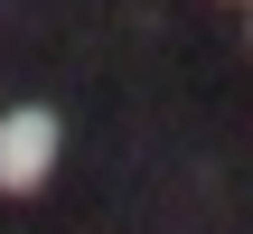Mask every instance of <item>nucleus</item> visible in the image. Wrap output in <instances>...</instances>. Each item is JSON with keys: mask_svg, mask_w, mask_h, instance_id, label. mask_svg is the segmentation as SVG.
<instances>
[{"mask_svg": "<svg viewBox=\"0 0 253 234\" xmlns=\"http://www.w3.org/2000/svg\"><path fill=\"white\" fill-rule=\"evenodd\" d=\"M56 141H66V122H56L47 103H19V113H0V188H9V197L47 188V169H56Z\"/></svg>", "mask_w": 253, "mask_h": 234, "instance_id": "f257e3e1", "label": "nucleus"}]
</instances>
